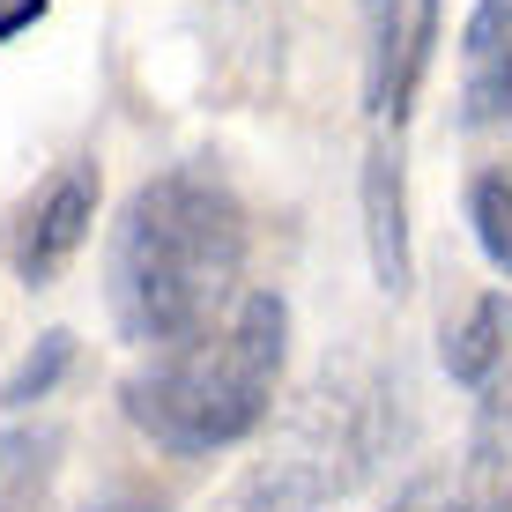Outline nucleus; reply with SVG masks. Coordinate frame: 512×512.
Instances as JSON below:
<instances>
[{
  "mask_svg": "<svg viewBox=\"0 0 512 512\" xmlns=\"http://www.w3.org/2000/svg\"><path fill=\"white\" fill-rule=\"evenodd\" d=\"M245 208L208 171H156L127 193L104 245V297L127 342L179 349L238 297Z\"/></svg>",
  "mask_w": 512,
  "mask_h": 512,
  "instance_id": "1",
  "label": "nucleus"
},
{
  "mask_svg": "<svg viewBox=\"0 0 512 512\" xmlns=\"http://www.w3.org/2000/svg\"><path fill=\"white\" fill-rule=\"evenodd\" d=\"M282 357H290V305L275 290H245L231 320L141 364L119 401L127 423L164 453H223L268 423Z\"/></svg>",
  "mask_w": 512,
  "mask_h": 512,
  "instance_id": "2",
  "label": "nucleus"
},
{
  "mask_svg": "<svg viewBox=\"0 0 512 512\" xmlns=\"http://www.w3.org/2000/svg\"><path fill=\"white\" fill-rule=\"evenodd\" d=\"M90 223H97V171L90 164L52 171L38 186V201L23 208V223H15V275H23L30 290H45V282L90 245Z\"/></svg>",
  "mask_w": 512,
  "mask_h": 512,
  "instance_id": "3",
  "label": "nucleus"
},
{
  "mask_svg": "<svg viewBox=\"0 0 512 512\" xmlns=\"http://www.w3.org/2000/svg\"><path fill=\"white\" fill-rule=\"evenodd\" d=\"M357 208H364V253H372V282L386 297H409L416 253H409V186H401V156L372 141L357 171Z\"/></svg>",
  "mask_w": 512,
  "mask_h": 512,
  "instance_id": "4",
  "label": "nucleus"
},
{
  "mask_svg": "<svg viewBox=\"0 0 512 512\" xmlns=\"http://www.w3.org/2000/svg\"><path fill=\"white\" fill-rule=\"evenodd\" d=\"M461 119L468 127H498L512 119V0H475L468 38H461Z\"/></svg>",
  "mask_w": 512,
  "mask_h": 512,
  "instance_id": "5",
  "label": "nucleus"
},
{
  "mask_svg": "<svg viewBox=\"0 0 512 512\" xmlns=\"http://www.w3.org/2000/svg\"><path fill=\"white\" fill-rule=\"evenodd\" d=\"M409 0H364V112L409 119Z\"/></svg>",
  "mask_w": 512,
  "mask_h": 512,
  "instance_id": "6",
  "label": "nucleus"
},
{
  "mask_svg": "<svg viewBox=\"0 0 512 512\" xmlns=\"http://www.w3.org/2000/svg\"><path fill=\"white\" fill-rule=\"evenodd\" d=\"M446 379H461V386H490L505 372V357H512V297H475L468 305V320L461 327H446Z\"/></svg>",
  "mask_w": 512,
  "mask_h": 512,
  "instance_id": "7",
  "label": "nucleus"
},
{
  "mask_svg": "<svg viewBox=\"0 0 512 512\" xmlns=\"http://www.w3.org/2000/svg\"><path fill=\"white\" fill-rule=\"evenodd\" d=\"M394 512H512V490L490 453H468L461 475H416L394 498Z\"/></svg>",
  "mask_w": 512,
  "mask_h": 512,
  "instance_id": "8",
  "label": "nucleus"
},
{
  "mask_svg": "<svg viewBox=\"0 0 512 512\" xmlns=\"http://www.w3.org/2000/svg\"><path fill=\"white\" fill-rule=\"evenodd\" d=\"M52 453H60V431H0V512H30V498L45 490Z\"/></svg>",
  "mask_w": 512,
  "mask_h": 512,
  "instance_id": "9",
  "label": "nucleus"
},
{
  "mask_svg": "<svg viewBox=\"0 0 512 512\" xmlns=\"http://www.w3.org/2000/svg\"><path fill=\"white\" fill-rule=\"evenodd\" d=\"M468 223H475V245L490 253V268L512 275V171H483L468 186Z\"/></svg>",
  "mask_w": 512,
  "mask_h": 512,
  "instance_id": "10",
  "label": "nucleus"
},
{
  "mask_svg": "<svg viewBox=\"0 0 512 512\" xmlns=\"http://www.w3.org/2000/svg\"><path fill=\"white\" fill-rule=\"evenodd\" d=\"M67 364H75V334H67V327L38 334V349H30V357H23V364L8 372V386H0V401H8V409H38V401L52 394V386L67 379Z\"/></svg>",
  "mask_w": 512,
  "mask_h": 512,
  "instance_id": "11",
  "label": "nucleus"
},
{
  "mask_svg": "<svg viewBox=\"0 0 512 512\" xmlns=\"http://www.w3.org/2000/svg\"><path fill=\"white\" fill-rule=\"evenodd\" d=\"M512 446V372H498L490 379V394H483V416H475V453H498Z\"/></svg>",
  "mask_w": 512,
  "mask_h": 512,
  "instance_id": "12",
  "label": "nucleus"
},
{
  "mask_svg": "<svg viewBox=\"0 0 512 512\" xmlns=\"http://www.w3.org/2000/svg\"><path fill=\"white\" fill-rule=\"evenodd\" d=\"M431 45H438V0H409V97L431 67Z\"/></svg>",
  "mask_w": 512,
  "mask_h": 512,
  "instance_id": "13",
  "label": "nucleus"
},
{
  "mask_svg": "<svg viewBox=\"0 0 512 512\" xmlns=\"http://www.w3.org/2000/svg\"><path fill=\"white\" fill-rule=\"evenodd\" d=\"M38 15H45V0H8V8H0V38H15V30L38 23Z\"/></svg>",
  "mask_w": 512,
  "mask_h": 512,
  "instance_id": "14",
  "label": "nucleus"
},
{
  "mask_svg": "<svg viewBox=\"0 0 512 512\" xmlns=\"http://www.w3.org/2000/svg\"><path fill=\"white\" fill-rule=\"evenodd\" d=\"M90 512H164L149 498V490H119V498H104V505H90Z\"/></svg>",
  "mask_w": 512,
  "mask_h": 512,
  "instance_id": "15",
  "label": "nucleus"
}]
</instances>
